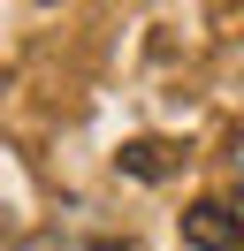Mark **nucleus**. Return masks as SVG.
<instances>
[{
  "label": "nucleus",
  "instance_id": "f257e3e1",
  "mask_svg": "<svg viewBox=\"0 0 244 251\" xmlns=\"http://www.w3.org/2000/svg\"><path fill=\"white\" fill-rule=\"evenodd\" d=\"M183 244L191 251H244V213L221 205V198H198L183 213Z\"/></svg>",
  "mask_w": 244,
  "mask_h": 251
},
{
  "label": "nucleus",
  "instance_id": "f03ea898",
  "mask_svg": "<svg viewBox=\"0 0 244 251\" xmlns=\"http://www.w3.org/2000/svg\"><path fill=\"white\" fill-rule=\"evenodd\" d=\"M122 168L152 183V175H168V145H160V137H137V145H122Z\"/></svg>",
  "mask_w": 244,
  "mask_h": 251
}]
</instances>
